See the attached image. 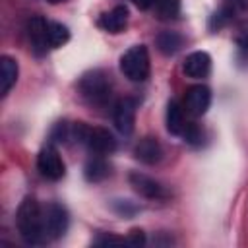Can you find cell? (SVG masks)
<instances>
[{"label": "cell", "instance_id": "10", "mask_svg": "<svg viewBox=\"0 0 248 248\" xmlns=\"http://www.w3.org/2000/svg\"><path fill=\"white\" fill-rule=\"evenodd\" d=\"M27 35L31 41V46L35 50V54H45L50 45H48V21L41 16H33L27 23Z\"/></svg>", "mask_w": 248, "mask_h": 248}, {"label": "cell", "instance_id": "23", "mask_svg": "<svg viewBox=\"0 0 248 248\" xmlns=\"http://www.w3.org/2000/svg\"><path fill=\"white\" fill-rule=\"evenodd\" d=\"M114 209H116L120 215H124V217H132V215L138 211V207L132 205L130 202H116V203H114Z\"/></svg>", "mask_w": 248, "mask_h": 248}, {"label": "cell", "instance_id": "8", "mask_svg": "<svg viewBox=\"0 0 248 248\" xmlns=\"http://www.w3.org/2000/svg\"><path fill=\"white\" fill-rule=\"evenodd\" d=\"M211 105V91L209 87L198 83V85H192L186 89V95H184V108L192 114V116H202L207 112Z\"/></svg>", "mask_w": 248, "mask_h": 248}, {"label": "cell", "instance_id": "18", "mask_svg": "<svg viewBox=\"0 0 248 248\" xmlns=\"http://www.w3.org/2000/svg\"><path fill=\"white\" fill-rule=\"evenodd\" d=\"M70 39V31L66 25L58 23V21H48V45L50 48H58L62 45H66Z\"/></svg>", "mask_w": 248, "mask_h": 248}, {"label": "cell", "instance_id": "14", "mask_svg": "<svg viewBox=\"0 0 248 248\" xmlns=\"http://www.w3.org/2000/svg\"><path fill=\"white\" fill-rule=\"evenodd\" d=\"M134 155H136L138 161H141L145 165H155V163L161 161L163 151H161V145L155 138H143V140L138 141V145L134 149Z\"/></svg>", "mask_w": 248, "mask_h": 248}, {"label": "cell", "instance_id": "24", "mask_svg": "<svg viewBox=\"0 0 248 248\" xmlns=\"http://www.w3.org/2000/svg\"><path fill=\"white\" fill-rule=\"evenodd\" d=\"M134 6H138L140 10H149L153 6V0H132Z\"/></svg>", "mask_w": 248, "mask_h": 248}, {"label": "cell", "instance_id": "5", "mask_svg": "<svg viewBox=\"0 0 248 248\" xmlns=\"http://www.w3.org/2000/svg\"><path fill=\"white\" fill-rule=\"evenodd\" d=\"M37 169L39 172L48 180H60L66 172V165L52 145H45L37 155Z\"/></svg>", "mask_w": 248, "mask_h": 248}, {"label": "cell", "instance_id": "9", "mask_svg": "<svg viewBox=\"0 0 248 248\" xmlns=\"http://www.w3.org/2000/svg\"><path fill=\"white\" fill-rule=\"evenodd\" d=\"M128 180H130V186L143 198H149V200H165L167 198V190L157 180H153L151 176H147L143 172L134 170L128 174Z\"/></svg>", "mask_w": 248, "mask_h": 248}, {"label": "cell", "instance_id": "6", "mask_svg": "<svg viewBox=\"0 0 248 248\" xmlns=\"http://www.w3.org/2000/svg\"><path fill=\"white\" fill-rule=\"evenodd\" d=\"M43 217H45V234L46 238L54 240V238H60L66 229H68V211L64 205L60 203H48L46 207H43Z\"/></svg>", "mask_w": 248, "mask_h": 248}, {"label": "cell", "instance_id": "17", "mask_svg": "<svg viewBox=\"0 0 248 248\" xmlns=\"http://www.w3.org/2000/svg\"><path fill=\"white\" fill-rule=\"evenodd\" d=\"M155 43H157V48H159L163 54L172 56V54H176V52L182 48L184 39H182V35H178L176 31H161V33L157 35Z\"/></svg>", "mask_w": 248, "mask_h": 248}, {"label": "cell", "instance_id": "7", "mask_svg": "<svg viewBox=\"0 0 248 248\" xmlns=\"http://www.w3.org/2000/svg\"><path fill=\"white\" fill-rule=\"evenodd\" d=\"M136 110H138V103L132 97H124L118 99L112 110V122L114 128L122 134V136H130L134 132L136 126Z\"/></svg>", "mask_w": 248, "mask_h": 248}, {"label": "cell", "instance_id": "19", "mask_svg": "<svg viewBox=\"0 0 248 248\" xmlns=\"http://www.w3.org/2000/svg\"><path fill=\"white\" fill-rule=\"evenodd\" d=\"M161 19H172L180 14V0H153L151 6Z\"/></svg>", "mask_w": 248, "mask_h": 248}, {"label": "cell", "instance_id": "11", "mask_svg": "<svg viewBox=\"0 0 248 248\" xmlns=\"http://www.w3.org/2000/svg\"><path fill=\"white\" fill-rule=\"evenodd\" d=\"M211 70V56L205 52V50H196V52H190L182 64V72L188 76V78H194V79H202L209 74Z\"/></svg>", "mask_w": 248, "mask_h": 248}, {"label": "cell", "instance_id": "15", "mask_svg": "<svg viewBox=\"0 0 248 248\" xmlns=\"http://www.w3.org/2000/svg\"><path fill=\"white\" fill-rule=\"evenodd\" d=\"M186 118H184V107L178 101H169L167 105V130L172 136H182L184 128H186Z\"/></svg>", "mask_w": 248, "mask_h": 248}, {"label": "cell", "instance_id": "13", "mask_svg": "<svg viewBox=\"0 0 248 248\" xmlns=\"http://www.w3.org/2000/svg\"><path fill=\"white\" fill-rule=\"evenodd\" d=\"M17 74H19L17 62L12 56H6V54L0 56V95L2 97H6L10 89L16 85Z\"/></svg>", "mask_w": 248, "mask_h": 248}, {"label": "cell", "instance_id": "4", "mask_svg": "<svg viewBox=\"0 0 248 248\" xmlns=\"http://www.w3.org/2000/svg\"><path fill=\"white\" fill-rule=\"evenodd\" d=\"M79 93L91 105H103L110 97V81L103 70H91L79 79Z\"/></svg>", "mask_w": 248, "mask_h": 248}, {"label": "cell", "instance_id": "1", "mask_svg": "<svg viewBox=\"0 0 248 248\" xmlns=\"http://www.w3.org/2000/svg\"><path fill=\"white\" fill-rule=\"evenodd\" d=\"M16 225L21 234V238L27 244H41L46 234H45V217H43V207L35 198H25L16 213Z\"/></svg>", "mask_w": 248, "mask_h": 248}, {"label": "cell", "instance_id": "3", "mask_svg": "<svg viewBox=\"0 0 248 248\" xmlns=\"http://www.w3.org/2000/svg\"><path fill=\"white\" fill-rule=\"evenodd\" d=\"M120 72L124 74V78H128L130 81H145L149 78L151 72V64H149V52L143 45H134L130 46L122 56H120Z\"/></svg>", "mask_w": 248, "mask_h": 248}, {"label": "cell", "instance_id": "20", "mask_svg": "<svg viewBox=\"0 0 248 248\" xmlns=\"http://www.w3.org/2000/svg\"><path fill=\"white\" fill-rule=\"evenodd\" d=\"M182 136H184V140L190 141V143H200V140H202V132H200V128H198L196 124H186Z\"/></svg>", "mask_w": 248, "mask_h": 248}, {"label": "cell", "instance_id": "22", "mask_svg": "<svg viewBox=\"0 0 248 248\" xmlns=\"http://www.w3.org/2000/svg\"><path fill=\"white\" fill-rule=\"evenodd\" d=\"M97 246H108V244H128L126 238H120V236H114V234H103L95 240Z\"/></svg>", "mask_w": 248, "mask_h": 248}, {"label": "cell", "instance_id": "16", "mask_svg": "<svg viewBox=\"0 0 248 248\" xmlns=\"http://www.w3.org/2000/svg\"><path fill=\"white\" fill-rule=\"evenodd\" d=\"M108 172H110V167H108V163L99 155V157H93V159H89L87 163H85V167H83V176H85V180L87 182H103L107 176H108Z\"/></svg>", "mask_w": 248, "mask_h": 248}, {"label": "cell", "instance_id": "12", "mask_svg": "<svg viewBox=\"0 0 248 248\" xmlns=\"http://www.w3.org/2000/svg\"><path fill=\"white\" fill-rule=\"evenodd\" d=\"M128 23V8L126 6H114L112 10L101 14L99 17V27L105 29L107 33H120L124 31Z\"/></svg>", "mask_w": 248, "mask_h": 248}, {"label": "cell", "instance_id": "21", "mask_svg": "<svg viewBox=\"0 0 248 248\" xmlns=\"http://www.w3.org/2000/svg\"><path fill=\"white\" fill-rule=\"evenodd\" d=\"M126 242H128L130 246H141V244H145V234H143V231H141V229H132V231L128 232V236H126Z\"/></svg>", "mask_w": 248, "mask_h": 248}, {"label": "cell", "instance_id": "2", "mask_svg": "<svg viewBox=\"0 0 248 248\" xmlns=\"http://www.w3.org/2000/svg\"><path fill=\"white\" fill-rule=\"evenodd\" d=\"M72 138L78 143H83L95 155H110L116 149L114 136L105 128H91L83 122H76L72 126Z\"/></svg>", "mask_w": 248, "mask_h": 248}, {"label": "cell", "instance_id": "25", "mask_svg": "<svg viewBox=\"0 0 248 248\" xmlns=\"http://www.w3.org/2000/svg\"><path fill=\"white\" fill-rule=\"evenodd\" d=\"M46 2H50V4H56V2H62V0H46Z\"/></svg>", "mask_w": 248, "mask_h": 248}]
</instances>
